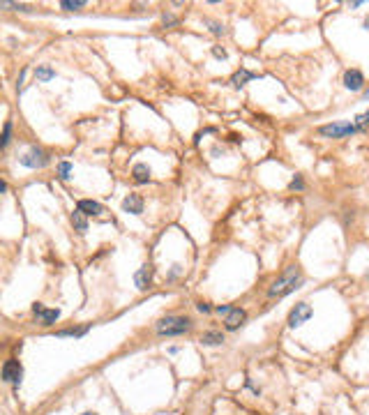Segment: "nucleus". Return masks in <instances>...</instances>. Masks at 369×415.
<instances>
[{
  "label": "nucleus",
  "instance_id": "1",
  "mask_svg": "<svg viewBox=\"0 0 369 415\" xmlns=\"http://www.w3.org/2000/svg\"><path fill=\"white\" fill-rule=\"evenodd\" d=\"M300 284H302L300 268H298V265H291V268H286V272H284V275L279 277L272 286H270L268 295H270V298H282V295L291 293L293 288H298Z\"/></svg>",
  "mask_w": 369,
  "mask_h": 415
},
{
  "label": "nucleus",
  "instance_id": "2",
  "mask_svg": "<svg viewBox=\"0 0 369 415\" xmlns=\"http://www.w3.org/2000/svg\"><path fill=\"white\" fill-rule=\"evenodd\" d=\"M189 330H192V318H187V316H166L157 323V335L159 337L185 335Z\"/></svg>",
  "mask_w": 369,
  "mask_h": 415
},
{
  "label": "nucleus",
  "instance_id": "3",
  "mask_svg": "<svg viewBox=\"0 0 369 415\" xmlns=\"http://www.w3.org/2000/svg\"><path fill=\"white\" fill-rule=\"evenodd\" d=\"M360 132V129L353 125V122H332V125H323L318 129V134L323 136H330V139H344V136H351Z\"/></svg>",
  "mask_w": 369,
  "mask_h": 415
},
{
  "label": "nucleus",
  "instance_id": "4",
  "mask_svg": "<svg viewBox=\"0 0 369 415\" xmlns=\"http://www.w3.org/2000/svg\"><path fill=\"white\" fill-rule=\"evenodd\" d=\"M19 161L28 168H42L49 164V155L44 153V150H40V148H33V150H28Z\"/></svg>",
  "mask_w": 369,
  "mask_h": 415
},
{
  "label": "nucleus",
  "instance_id": "5",
  "mask_svg": "<svg viewBox=\"0 0 369 415\" xmlns=\"http://www.w3.org/2000/svg\"><path fill=\"white\" fill-rule=\"evenodd\" d=\"M312 307H309L307 302H300V305H295L293 307V311L289 314V325L291 328H298V325H302L305 321H309L312 318Z\"/></svg>",
  "mask_w": 369,
  "mask_h": 415
},
{
  "label": "nucleus",
  "instance_id": "6",
  "mask_svg": "<svg viewBox=\"0 0 369 415\" xmlns=\"http://www.w3.org/2000/svg\"><path fill=\"white\" fill-rule=\"evenodd\" d=\"M21 376H23V369H21L19 362H16V360H7L5 367H2V381L19 385V383H21Z\"/></svg>",
  "mask_w": 369,
  "mask_h": 415
},
{
  "label": "nucleus",
  "instance_id": "7",
  "mask_svg": "<svg viewBox=\"0 0 369 415\" xmlns=\"http://www.w3.org/2000/svg\"><path fill=\"white\" fill-rule=\"evenodd\" d=\"M150 281H153V265L150 263H146V265H141V268L136 270L134 275V284L139 291H146L148 286H150Z\"/></svg>",
  "mask_w": 369,
  "mask_h": 415
},
{
  "label": "nucleus",
  "instance_id": "8",
  "mask_svg": "<svg viewBox=\"0 0 369 415\" xmlns=\"http://www.w3.org/2000/svg\"><path fill=\"white\" fill-rule=\"evenodd\" d=\"M344 86L349 88V90H363L365 86V76L360 69H346L344 74Z\"/></svg>",
  "mask_w": 369,
  "mask_h": 415
},
{
  "label": "nucleus",
  "instance_id": "9",
  "mask_svg": "<svg viewBox=\"0 0 369 415\" xmlns=\"http://www.w3.org/2000/svg\"><path fill=\"white\" fill-rule=\"evenodd\" d=\"M33 311H35V316H40L42 325H51V323H55L60 318V311H58V309H47V307H42V305H35Z\"/></svg>",
  "mask_w": 369,
  "mask_h": 415
},
{
  "label": "nucleus",
  "instance_id": "10",
  "mask_svg": "<svg viewBox=\"0 0 369 415\" xmlns=\"http://www.w3.org/2000/svg\"><path fill=\"white\" fill-rule=\"evenodd\" d=\"M122 210L129 214H141L143 212V199L139 194H129L125 201H122Z\"/></svg>",
  "mask_w": 369,
  "mask_h": 415
},
{
  "label": "nucleus",
  "instance_id": "11",
  "mask_svg": "<svg viewBox=\"0 0 369 415\" xmlns=\"http://www.w3.org/2000/svg\"><path fill=\"white\" fill-rule=\"evenodd\" d=\"M245 318H247V314H245V309L235 307L231 314L226 316V321H224V325H226V330H238L245 323Z\"/></svg>",
  "mask_w": 369,
  "mask_h": 415
},
{
  "label": "nucleus",
  "instance_id": "12",
  "mask_svg": "<svg viewBox=\"0 0 369 415\" xmlns=\"http://www.w3.org/2000/svg\"><path fill=\"white\" fill-rule=\"evenodd\" d=\"M76 210H81L83 214H93V217H102V214H104V208H102V203L90 201V199H83V201H79Z\"/></svg>",
  "mask_w": 369,
  "mask_h": 415
},
{
  "label": "nucleus",
  "instance_id": "13",
  "mask_svg": "<svg viewBox=\"0 0 369 415\" xmlns=\"http://www.w3.org/2000/svg\"><path fill=\"white\" fill-rule=\"evenodd\" d=\"M132 175H134V182L143 185V182L150 180V168H148V164H136V166L132 168Z\"/></svg>",
  "mask_w": 369,
  "mask_h": 415
},
{
  "label": "nucleus",
  "instance_id": "14",
  "mask_svg": "<svg viewBox=\"0 0 369 415\" xmlns=\"http://www.w3.org/2000/svg\"><path fill=\"white\" fill-rule=\"evenodd\" d=\"M72 224H74V228H76L79 233H86V231H88V219H86V214L81 212V210H74V212H72Z\"/></svg>",
  "mask_w": 369,
  "mask_h": 415
},
{
  "label": "nucleus",
  "instance_id": "15",
  "mask_svg": "<svg viewBox=\"0 0 369 415\" xmlns=\"http://www.w3.org/2000/svg\"><path fill=\"white\" fill-rule=\"evenodd\" d=\"M252 79H256V74H252V72H247V69H240V72H235L233 74V79H231V83H233L235 88H242L247 81H252Z\"/></svg>",
  "mask_w": 369,
  "mask_h": 415
},
{
  "label": "nucleus",
  "instance_id": "16",
  "mask_svg": "<svg viewBox=\"0 0 369 415\" xmlns=\"http://www.w3.org/2000/svg\"><path fill=\"white\" fill-rule=\"evenodd\" d=\"M201 342L206 344V346H217V344L224 342V335H221V332H206Z\"/></svg>",
  "mask_w": 369,
  "mask_h": 415
},
{
  "label": "nucleus",
  "instance_id": "17",
  "mask_svg": "<svg viewBox=\"0 0 369 415\" xmlns=\"http://www.w3.org/2000/svg\"><path fill=\"white\" fill-rule=\"evenodd\" d=\"M35 76H37V81H51L55 76V72L49 65H42V67H37V72H35Z\"/></svg>",
  "mask_w": 369,
  "mask_h": 415
},
{
  "label": "nucleus",
  "instance_id": "18",
  "mask_svg": "<svg viewBox=\"0 0 369 415\" xmlns=\"http://www.w3.org/2000/svg\"><path fill=\"white\" fill-rule=\"evenodd\" d=\"M72 171H74V166L69 164V161H60V164H58V175H60V180H69V178H72Z\"/></svg>",
  "mask_w": 369,
  "mask_h": 415
},
{
  "label": "nucleus",
  "instance_id": "19",
  "mask_svg": "<svg viewBox=\"0 0 369 415\" xmlns=\"http://www.w3.org/2000/svg\"><path fill=\"white\" fill-rule=\"evenodd\" d=\"M60 7L62 9H67V12H74V9H83L86 2H83V0H62Z\"/></svg>",
  "mask_w": 369,
  "mask_h": 415
},
{
  "label": "nucleus",
  "instance_id": "20",
  "mask_svg": "<svg viewBox=\"0 0 369 415\" xmlns=\"http://www.w3.org/2000/svg\"><path fill=\"white\" fill-rule=\"evenodd\" d=\"M88 332V328H74V330H60L55 332V337H83Z\"/></svg>",
  "mask_w": 369,
  "mask_h": 415
},
{
  "label": "nucleus",
  "instance_id": "21",
  "mask_svg": "<svg viewBox=\"0 0 369 415\" xmlns=\"http://www.w3.org/2000/svg\"><path fill=\"white\" fill-rule=\"evenodd\" d=\"M9 139H12V122H5V127H2V141H0V146L7 148V146H9Z\"/></svg>",
  "mask_w": 369,
  "mask_h": 415
},
{
  "label": "nucleus",
  "instance_id": "22",
  "mask_svg": "<svg viewBox=\"0 0 369 415\" xmlns=\"http://www.w3.org/2000/svg\"><path fill=\"white\" fill-rule=\"evenodd\" d=\"M353 125H356V127L360 129V132H363V129L369 125V111H365V113H360V115H358L356 120H353Z\"/></svg>",
  "mask_w": 369,
  "mask_h": 415
},
{
  "label": "nucleus",
  "instance_id": "23",
  "mask_svg": "<svg viewBox=\"0 0 369 415\" xmlns=\"http://www.w3.org/2000/svg\"><path fill=\"white\" fill-rule=\"evenodd\" d=\"M208 26H210V30H212L215 35L224 33V26H221V23H217V21H208Z\"/></svg>",
  "mask_w": 369,
  "mask_h": 415
},
{
  "label": "nucleus",
  "instance_id": "24",
  "mask_svg": "<svg viewBox=\"0 0 369 415\" xmlns=\"http://www.w3.org/2000/svg\"><path fill=\"white\" fill-rule=\"evenodd\" d=\"M289 187H291V189H302L305 185H302V180H300V178H295V180H291V185H289Z\"/></svg>",
  "mask_w": 369,
  "mask_h": 415
},
{
  "label": "nucleus",
  "instance_id": "25",
  "mask_svg": "<svg viewBox=\"0 0 369 415\" xmlns=\"http://www.w3.org/2000/svg\"><path fill=\"white\" fill-rule=\"evenodd\" d=\"M231 311H233V307H226V305H221V307H217V314H231Z\"/></svg>",
  "mask_w": 369,
  "mask_h": 415
},
{
  "label": "nucleus",
  "instance_id": "26",
  "mask_svg": "<svg viewBox=\"0 0 369 415\" xmlns=\"http://www.w3.org/2000/svg\"><path fill=\"white\" fill-rule=\"evenodd\" d=\"M212 53H215V58H226V51H224V49H219V47L212 49Z\"/></svg>",
  "mask_w": 369,
  "mask_h": 415
},
{
  "label": "nucleus",
  "instance_id": "27",
  "mask_svg": "<svg viewBox=\"0 0 369 415\" xmlns=\"http://www.w3.org/2000/svg\"><path fill=\"white\" fill-rule=\"evenodd\" d=\"M175 23V16H171V14H164V26H173Z\"/></svg>",
  "mask_w": 369,
  "mask_h": 415
},
{
  "label": "nucleus",
  "instance_id": "28",
  "mask_svg": "<svg viewBox=\"0 0 369 415\" xmlns=\"http://www.w3.org/2000/svg\"><path fill=\"white\" fill-rule=\"evenodd\" d=\"M196 307H199V311H201V314H208V311H210V307L206 305V302H199Z\"/></svg>",
  "mask_w": 369,
  "mask_h": 415
},
{
  "label": "nucleus",
  "instance_id": "29",
  "mask_svg": "<svg viewBox=\"0 0 369 415\" xmlns=\"http://www.w3.org/2000/svg\"><path fill=\"white\" fill-rule=\"evenodd\" d=\"M365 100H367V102H369V90H367V93H365Z\"/></svg>",
  "mask_w": 369,
  "mask_h": 415
},
{
  "label": "nucleus",
  "instance_id": "30",
  "mask_svg": "<svg viewBox=\"0 0 369 415\" xmlns=\"http://www.w3.org/2000/svg\"><path fill=\"white\" fill-rule=\"evenodd\" d=\"M83 415H97V413H83Z\"/></svg>",
  "mask_w": 369,
  "mask_h": 415
}]
</instances>
